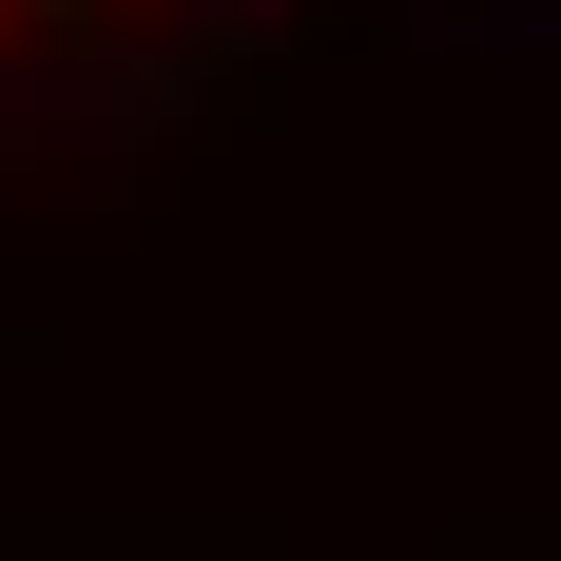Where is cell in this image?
Masks as SVG:
<instances>
[{
	"mask_svg": "<svg viewBox=\"0 0 561 561\" xmlns=\"http://www.w3.org/2000/svg\"><path fill=\"white\" fill-rule=\"evenodd\" d=\"M116 20H156V0H0V58H78V39H116Z\"/></svg>",
	"mask_w": 561,
	"mask_h": 561,
	"instance_id": "obj_1",
	"label": "cell"
}]
</instances>
